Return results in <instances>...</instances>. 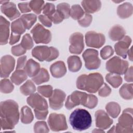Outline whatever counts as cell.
Segmentation results:
<instances>
[{
	"label": "cell",
	"mask_w": 133,
	"mask_h": 133,
	"mask_svg": "<svg viewBox=\"0 0 133 133\" xmlns=\"http://www.w3.org/2000/svg\"><path fill=\"white\" fill-rule=\"evenodd\" d=\"M105 42V36L102 33L89 31L85 34V42L88 47L99 48L104 45Z\"/></svg>",
	"instance_id": "cell-11"
},
{
	"label": "cell",
	"mask_w": 133,
	"mask_h": 133,
	"mask_svg": "<svg viewBox=\"0 0 133 133\" xmlns=\"http://www.w3.org/2000/svg\"><path fill=\"white\" fill-rule=\"evenodd\" d=\"M105 79L108 83L115 88L118 87L123 81L122 78L119 75L112 73H108L106 75Z\"/></svg>",
	"instance_id": "cell-32"
},
{
	"label": "cell",
	"mask_w": 133,
	"mask_h": 133,
	"mask_svg": "<svg viewBox=\"0 0 133 133\" xmlns=\"http://www.w3.org/2000/svg\"><path fill=\"white\" fill-rule=\"evenodd\" d=\"M37 91L41 95L46 98H49L53 92L52 87L50 85L39 86L37 87Z\"/></svg>",
	"instance_id": "cell-40"
},
{
	"label": "cell",
	"mask_w": 133,
	"mask_h": 133,
	"mask_svg": "<svg viewBox=\"0 0 133 133\" xmlns=\"http://www.w3.org/2000/svg\"><path fill=\"white\" fill-rule=\"evenodd\" d=\"M56 11H58L64 18L68 19L70 16V7L69 4L61 3L57 6Z\"/></svg>",
	"instance_id": "cell-35"
},
{
	"label": "cell",
	"mask_w": 133,
	"mask_h": 133,
	"mask_svg": "<svg viewBox=\"0 0 133 133\" xmlns=\"http://www.w3.org/2000/svg\"><path fill=\"white\" fill-rule=\"evenodd\" d=\"M50 18L51 19L52 22H53L55 24L60 23L64 20L63 17L56 10L55 14L51 17H50Z\"/></svg>",
	"instance_id": "cell-50"
},
{
	"label": "cell",
	"mask_w": 133,
	"mask_h": 133,
	"mask_svg": "<svg viewBox=\"0 0 133 133\" xmlns=\"http://www.w3.org/2000/svg\"><path fill=\"white\" fill-rule=\"evenodd\" d=\"M82 5L86 14H93L99 11L101 7L100 1H83Z\"/></svg>",
	"instance_id": "cell-22"
},
{
	"label": "cell",
	"mask_w": 133,
	"mask_h": 133,
	"mask_svg": "<svg viewBox=\"0 0 133 133\" xmlns=\"http://www.w3.org/2000/svg\"><path fill=\"white\" fill-rule=\"evenodd\" d=\"M27 74L24 70H16L11 75L10 80L16 85H19L27 79Z\"/></svg>",
	"instance_id": "cell-26"
},
{
	"label": "cell",
	"mask_w": 133,
	"mask_h": 133,
	"mask_svg": "<svg viewBox=\"0 0 133 133\" xmlns=\"http://www.w3.org/2000/svg\"><path fill=\"white\" fill-rule=\"evenodd\" d=\"M120 96L124 99L131 100L133 98L132 84H125L119 89Z\"/></svg>",
	"instance_id": "cell-29"
},
{
	"label": "cell",
	"mask_w": 133,
	"mask_h": 133,
	"mask_svg": "<svg viewBox=\"0 0 133 133\" xmlns=\"http://www.w3.org/2000/svg\"><path fill=\"white\" fill-rule=\"evenodd\" d=\"M92 20V16L88 14H85L84 15L78 20V24L83 27H87L91 24Z\"/></svg>",
	"instance_id": "cell-45"
},
{
	"label": "cell",
	"mask_w": 133,
	"mask_h": 133,
	"mask_svg": "<svg viewBox=\"0 0 133 133\" xmlns=\"http://www.w3.org/2000/svg\"><path fill=\"white\" fill-rule=\"evenodd\" d=\"M25 29L29 30L36 21L37 17L33 14H26L22 15L20 18Z\"/></svg>",
	"instance_id": "cell-31"
},
{
	"label": "cell",
	"mask_w": 133,
	"mask_h": 133,
	"mask_svg": "<svg viewBox=\"0 0 133 133\" xmlns=\"http://www.w3.org/2000/svg\"><path fill=\"white\" fill-rule=\"evenodd\" d=\"M30 8L36 14L41 13L44 6V1L40 0L31 1L29 3Z\"/></svg>",
	"instance_id": "cell-38"
},
{
	"label": "cell",
	"mask_w": 133,
	"mask_h": 133,
	"mask_svg": "<svg viewBox=\"0 0 133 133\" xmlns=\"http://www.w3.org/2000/svg\"><path fill=\"white\" fill-rule=\"evenodd\" d=\"M0 89L1 92L8 94L12 91L14 89V86L8 79L4 78L1 81Z\"/></svg>",
	"instance_id": "cell-37"
},
{
	"label": "cell",
	"mask_w": 133,
	"mask_h": 133,
	"mask_svg": "<svg viewBox=\"0 0 133 133\" xmlns=\"http://www.w3.org/2000/svg\"><path fill=\"white\" fill-rule=\"evenodd\" d=\"M50 71L53 77L55 78L62 77L66 72L65 63L62 61H58L54 63L50 67Z\"/></svg>",
	"instance_id": "cell-20"
},
{
	"label": "cell",
	"mask_w": 133,
	"mask_h": 133,
	"mask_svg": "<svg viewBox=\"0 0 133 133\" xmlns=\"http://www.w3.org/2000/svg\"><path fill=\"white\" fill-rule=\"evenodd\" d=\"M18 7L22 13L30 12L31 9L30 8L29 5L27 3H21L18 4Z\"/></svg>",
	"instance_id": "cell-52"
},
{
	"label": "cell",
	"mask_w": 133,
	"mask_h": 133,
	"mask_svg": "<svg viewBox=\"0 0 133 133\" xmlns=\"http://www.w3.org/2000/svg\"><path fill=\"white\" fill-rule=\"evenodd\" d=\"M95 115L96 125L100 129H108L113 123V120L104 110H99L97 111Z\"/></svg>",
	"instance_id": "cell-15"
},
{
	"label": "cell",
	"mask_w": 133,
	"mask_h": 133,
	"mask_svg": "<svg viewBox=\"0 0 133 133\" xmlns=\"http://www.w3.org/2000/svg\"><path fill=\"white\" fill-rule=\"evenodd\" d=\"M69 51L74 54H80L84 48V36L79 32L73 33L70 37Z\"/></svg>",
	"instance_id": "cell-10"
},
{
	"label": "cell",
	"mask_w": 133,
	"mask_h": 133,
	"mask_svg": "<svg viewBox=\"0 0 133 133\" xmlns=\"http://www.w3.org/2000/svg\"><path fill=\"white\" fill-rule=\"evenodd\" d=\"M20 119L22 123L28 124L31 123L34 119L33 113L28 106H23L21 109Z\"/></svg>",
	"instance_id": "cell-27"
},
{
	"label": "cell",
	"mask_w": 133,
	"mask_h": 133,
	"mask_svg": "<svg viewBox=\"0 0 133 133\" xmlns=\"http://www.w3.org/2000/svg\"><path fill=\"white\" fill-rule=\"evenodd\" d=\"M115 132H133V119L132 108L124 110L118 118V122L115 126Z\"/></svg>",
	"instance_id": "cell-4"
},
{
	"label": "cell",
	"mask_w": 133,
	"mask_h": 133,
	"mask_svg": "<svg viewBox=\"0 0 133 133\" xmlns=\"http://www.w3.org/2000/svg\"><path fill=\"white\" fill-rule=\"evenodd\" d=\"M69 122L74 130L83 131L91 126L92 118L91 115L87 110L78 108L70 114Z\"/></svg>",
	"instance_id": "cell-3"
},
{
	"label": "cell",
	"mask_w": 133,
	"mask_h": 133,
	"mask_svg": "<svg viewBox=\"0 0 133 133\" xmlns=\"http://www.w3.org/2000/svg\"><path fill=\"white\" fill-rule=\"evenodd\" d=\"M19 107L12 100L2 101L0 104L1 127L2 129H14L19 119Z\"/></svg>",
	"instance_id": "cell-1"
},
{
	"label": "cell",
	"mask_w": 133,
	"mask_h": 133,
	"mask_svg": "<svg viewBox=\"0 0 133 133\" xmlns=\"http://www.w3.org/2000/svg\"><path fill=\"white\" fill-rule=\"evenodd\" d=\"M87 96L88 94L84 92L79 91H73L71 95L67 97L65 103V108L68 110H71L79 104H82L84 106Z\"/></svg>",
	"instance_id": "cell-9"
},
{
	"label": "cell",
	"mask_w": 133,
	"mask_h": 133,
	"mask_svg": "<svg viewBox=\"0 0 133 133\" xmlns=\"http://www.w3.org/2000/svg\"><path fill=\"white\" fill-rule=\"evenodd\" d=\"M32 81L37 85L47 82L49 79V75L47 70L44 68H41L38 73L32 77Z\"/></svg>",
	"instance_id": "cell-30"
},
{
	"label": "cell",
	"mask_w": 133,
	"mask_h": 133,
	"mask_svg": "<svg viewBox=\"0 0 133 133\" xmlns=\"http://www.w3.org/2000/svg\"><path fill=\"white\" fill-rule=\"evenodd\" d=\"M26 56H23L19 57L17 60V64L16 66V70L21 69L22 68H24L26 63Z\"/></svg>",
	"instance_id": "cell-51"
},
{
	"label": "cell",
	"mask_w": 133,
	"mask_h": 133,
	"mask_svg": "<svg viewBox=\"0 0 133 133\" xmlns=\"http://www.w3.org/2000/svg\"><path fill=\"white\" fill-rule=\"evenodd\" d=\"M111 92V89L106 83H104L98 90L99 95L102 97H105L109 96Z\"/></svg>",
	"instance_id": "cell-47"
},
{
	"label": "cell",
	"mask_w": 133,
	"mask_h": 133,
	"mask_svg": "<svg viewBox=\"0 0 133 133\" xmlns=\"http://www.w3.org/2000/svg\"><path fill=\"white\" fill-rule=\"evenodd\" d=\"M125 80L128 82H132L133 80L132 78V66L129 68L126 72L125 73L124 76Z\"/></svg>",
	"instance_id": "cell-53"
},
{
	"label": "cell",
	"mask_w": 133,
	"mask_h": 133,
	"mask_svg": "<svg viewBox=\"0 0 133 133\" xmlns=\"http://www.w3.org/2000/svg\"><path fill=\"white\" fill-rule=\"evenodd\" d=\"M15 65V60L10 55L3 56L1 59V77L6 78L13 71Z\"/></svg>",
	"instance_id": "cell-12"
},
{
	"label": "cell",
	"mask_w": 133,
	"mask_h": 133,
	"mask_svg": "<svg viewBox=\"0 0 133 133\" xmlns=\"http://www.w3.org/2000/svg\"><path fill=\"white\" fill-rule=\"evenodd\" d=\"M105 109L109 115L112 118H116L121 112V107L115 102H110L105 106Z\"/></svg>",
	"instance_id": "cell-28"
},
{
	"label": "cell",
	"mask_w": 133,
	"mask_h": 133,
	"mask_svg": "<svg viewBox=\"0 0 133 133\" xmlns=\"http://www.w3.org/2000/svg\"><path fill=\"white\" fill-rule=\"evenodd\" d=\"M103 83V78L101 74L92 73L88 75L82 74L78 76L76 80V87L79 89L95 93Z\"/></svg>",
	"instance_id": "cell-2"
},
{
	"label": "cell",
	"mask_w": 133,
	"mask_h": 133,
	"mask_svg": "<svg viewBox=\"0 0 133 133\" xmlns=\"http://www.w3.org/2000/svg\"><path fill=\"white\" fill-rule=\"evenodd\" d=\"M68 68L71 72H76L78 71L82 67V61L78 56H71L67 60Z\"/></svg>",
	"instance_id": "cell-25"
},
{
	"label": "cell",
	"mask_w": 133,
	"mask_h": 133,
	"mask_svg": "<svg viewBox=\"0 0 133 133\" xmlns=\"http://www.w3.org/2000/svg\"><path fill=\"white\" fill-rule=\"evenodd\" d=\"M98 102V98L96 96L94 95L88 94L87 98L84 106L89 109H94L97 106Z\"/></svg>",
	"instance_id": "cell-41"
},
{
	"label": "cell",
	"mask_w": 133,
	"mask_h": 133,
	"mask_svg": "<svg viewBox=\"0 0 133 133\" xmlns=\"http://www.w3.org/2000/svg\"><path fill=\"white\" fill-rule=\"evenodd\" d=\"M11 29L12 33L20 36L25 31V28L20 18L11 23Z\"/></svg>",
	"instance_id": "cell-34"
},
{
	"label": "cell",
	"mask_w": 133,
	"mask_h": 133,
	"mask_svg": "<svg viewBox=\"0 0 133 133\" xmlns=\"http://www.w3.org/2000/svg\"><path fill=\"white\" fill-rule=\"evenodd\" d=\"M34 131L35 133L48 132L49 128L46 123L44 121L37 122L34 126Z\"/></svg>",
	"instance_id": "cell-42"
},
{
	"label": "cell",
	"mask_w": 133,
	"mask_h": 133,
	"mask_svg": "<svg viewBox=\"0 0 133 133\" xmlns=\"http://www.w3.org/2000/svg\"><path fill=\"white\" fill-rule=\"evenodd\" d=\"M50 47L51 49V55L48 62L51 61L56 59L59 56L58 50L55 47Z\"/></svg>",
	"instance_id": "cell-54"
},
{
	"label": "cell",
	"mask_w": 133,
	"mask_h": 133,
	"mask_svg": "<svg viewBox=\"0 0 133 133\" xmlns=\"http://www.w3.org/2000/svg\"><path fill=\"white\" fill-rule=\"evenodd\" d=\"M131 43V38L128 36H125L114 45V49L116 54L123 58H126Z\"/></svg>",
	"instance_id": "cell-16"
},
{
	"label": "cell",
	"mask_w": 133,
	"mask_h": 133,
	"mask_svg": "<svg viewBox=\"0 0 133 133\" xmlns=\"http://www.w3.org/2000/svg\"><path fill=\"white\" fill-rule=\"evenodd\" d=\"M48 123L52 131H59L68 129L65 117L62 114H50L48 119Z\"/></svg>",
	"instance_id": "cell-8"
},
{
	"label": "cell",
	"mask_w": 133,
	"mask_h": 133,
	"mask_svg": "<svg viewBox=\"0 0 133 133\" xmlns=\"http://www.w3.org/2000/svg\"><path fill=\"white\" fill-rule=\"evenodd\" d=\"M50 55V47L47 46H37L35 47L32 51V56L39 61H48Z\"/></svg>",
	"instance_id": "cell-17"
},
{
	"label": "cell",
	"mask_w": 133,
	"mask_h": 133,
	"mask_svg": "<svg viewBox=\"0 0 133 133\" xmlns=\"http://www.w3.org/2000/svg\"><path fill=\"white\" fill-rule=\"evenodd\" d=\"M56 12L55 5L52 3H47L44 5L43 8V12L44 15L51 17Z\"/></svg>",
	"instance_id": "cell-44"
},
{
	"label": "cell",
	"mask_w": 133,
	"mask_h": 133,
	"mask_svg": "<svg viewBox=\"0 0 133 133\" xmlns=\"http://www.w3.org/2000/svg\"><path fill=\"white\" fill-rule=\"evenodd\" d=\"M20 38V35H18L15 34H13L12 33H11V35H10V37L9 38V43L10 45H14L15 43H16L17 42H18Z\"/></svg>",
	"instance_id": "cell-55"
},
{
	"label": "cell",
	"mask_w": 133,
	"mask_h": 133,
	"mask_svg": "<svg viewBox=\"0 0 133 133\" xmlns=\"http://www.w3.org/2000/svg\"><path fill=\"white\" fill-rule=\"evenodd\" d=\"M1 11L10 20H12L20 15V14L17 8L16 5L8 1L1 6Z\"/></svg>",
	"instance_id": "cell-18"
},
{
	"label": "cell",
	"mask_w": 133,
	"mask_h": 133,
	"mask_svg": "<svg viewBox=\"0 0 133 133\" xmlns=\"http://www.w3.org/2000/svg\"><path fill=\"white\" fill-rule=\"evenodd\" d=\"M106 69L110 73L122 75L128 69V63L117 56H114L107 62Z\"/></svg>",
	"instance_id": "cell-5"
},
{
	"label": "cell",
	"mask_w": 133,
	"mask_h": 133,
	"mask_svg": "<svg viewBox=\"0 0 133 133\" xmlns=\"http://www.w3.org/2000/svg\"><path fill=\"white\" fill-rule=\"evenodd\" d=\"M127 55L128 56L129 59L130 61H132V47H131L129 49H128L127 52Z\"/></svg>",
	"instance_id": "cell-56"
},
{
	"label": "cell",
	"mask_w": 133,
	"mask_h": 133,
	"mask_svg": "<svg viewBox=\"0 0 133 133\" xmlns=\"http://www.w3.org/2000/svg\"><path fill=\"white\" fill-rule=\"evenodd\" d=\"M126 31L122 26L115 25L109 31V36L110 38L113 41H120L125 35Z\"/></svg>",
	"instance_id": "cell-23"
},
{
	"label": "cell",
	"mask_w": 133,
	"mask_h": 133,
	"mask_svg": "<svg viewBox=\"0 0 133 133\" xmlns=\"http://www.w3.org/2000/svg\"><path fill=\"white\" fill-rule=\"evenodd\" d=\"M28 104L34 110L45 111L48 110V104L46 100L37 93L33 94L27 98Z\"/></svg>",
	"instance_id": "cell-13"
},
{
	"label": "cell",
	"mask_w": 133,
	"mask_h": 133,
	"mask_svg": "<svg viewBox=\"0 0 133 133\" xmlns=\"http://www.w3.org/2000/svg\"><path fill=\"white\" fill-rule=\"evenodd\" d=\"M40 70L41 68L39 64L32 59H29L26 62L24 67V70L30 77H33L36 75Z\"/></svg>",
	"instance_id": "cell-21"
},
{
	"label": "cell",
	"mask_w": 133,
	"mask_h": 133,
	"mask_svg": "<svg viewBox=\"0 0 133 133\" xmlns=\"http://www.w3.org/2000/svg\"><path fill=\"white\" fill-rule=\"evenodd\" d=\"M115 132V126H113L111 129L110 130L108 131V132Z\"/></svg>",
	"instance_id": "cell-58"
},
{
	"label": "cell",
	"mask_w": 133,
	"mask_h": 133,
	"mask_svg": "<svg viewBox=\"0 0 133 133\" xmlns=\"http://www.w3.org/2000/svg\"><path fill=\"white\" fill-rule=\"evenodd\" d=\"M20 44L26 50L31 49L33 47L34 45L31 35L28 33L24 35L22 38Z\"/></svg>",
	"instance_id": "cell-39"
},
{
	"label": "cell",
	"mask_w": 133,
	"mask_h": 133,
	"mask_svg": "<svg viewBox=\"0 0 133 133\" xmlns=\"http://www.w3.org/2000/svg\"><path fill=\"white\" fill-rule=\"evenodd\" d=\"M86 68L88 70H95L99 68L101 60L98 57V51L94 49H86L82 55Z\"/></svg>",
	"instance_id": "cell-7"
},
{
	"label": "cell",
	"mask_w": 133,
	"mask_h": 133,
	"mask_svg": "<svg viewBox=\"0 0 133 133\" xmlns=\"http://www.w3.org/2000/svg\"><path fill=\"white\" fill-rule=\"evenodd\" d=\"M20 91L25 96L31 95L36 91V87L32 81L28 80L20 87Z\"/></svg>",
	"instance_id": "cell-33"
},
{
	"label": "cell",
	"mask_w": 133,
	"mask_h": 133,
	"mask_svg": "<svg viewBox=\"0 0 133 133\" xmlns=\"http://www.w3.org/2000/svg\"><path fill=\"white\" fill-rule=\"evenodd\" d=\"M10 23L2 16L0 17V44L5 45L8 43L9 35Z\"/></svg>",
	"instance_id": "cell-19"
},
{
	"label": "cell",
	"mask_w": 133,
	"mask_h": 133,
	"mask_svg": "<svg viewBox=\"0 0 133 133\" xmlns=\"http://www.w3.org/2000/svg\"><path fill=\"white\" fill-rule=\"evenodd\" d=\"M114 54V50L111 46H104L100 51V56L101 58L106 60L111 57Z\"/></svg>",
	"instance_id": "cell-43"
},
{
	"label": "cell",
	"mask_w": 133,
	"mask_h": 133,
	"mask_svg": "<svg viewBox=\"0 0 133 133\" xmlns=\"http://www.w3.org/2000/svg\"><path fill=\"white\" fill-rule=\"evenodd\" d=\"M31 33L32 34L34 42L36 44H48L51 41V32L39 23L36 24L33 28Z\"/></svg>",
	"instance_id": "cell-6"
},
{
	"label": "cell",
	"mask_w": 133,
	"mask_h": 133,
	"mask_svg": "<svg viewBox=\"0 0 133 133\" xmlns=\"http://www.w3.org/2000/svg\"><path fill=\"white\" fill-rule=\"evenodd\" d=\"M104 130L102 129H95L92 132H104Z\"/></svg>",
	"instance_id": "cell-57"
},
{
	"label": "cell",
	"mask_w": 133,
	"mask_h": 133,
	"mask_svg": "<svg viewBox=\"0 0 133 133\" xmlns=\"http://www.w3.org/2000/svg\"><path fill=\"white\" fill-rule=\"evenodd\" d=\"M34 111L36 118L39 120L45 119L48 113V110L45 111H39L37 110H34Z\"/></svg>",
	"instance_id": "cell-49"
},
{
	"label": "cell",
	"mask_w": 133,
	"mask_h": 133,
	"mask_svg": "<svg viewBox=\"0 0 133 133\" xmlns=\"http://www.w3.org/2000/svg\"><path fill=\"white\" fill-rule=\"evenodd\" d=\"M26 50L20 44L12 46L11 49V53L16 56H20L24 54L26 52Z\"/></svg>",
	"instance_id": "cell-46"
},
{
	"label": "cell",
	"mask_w": 133,
	"mask_h": 133,
	"mask_svg": "<svg viewBox=\"0 0 133 133\" xmlns=\"http://www.w3.org/2000/svg\"><path fill=\"white\" fill-rule=\"evenodd\" d=\"M65 96L63 91L59 89H55L49 99L50 107L55 110L60 109L63 106Z\"/></svg>",
	"instance_id": "cell-14"
},
{
	"label": "cell",
	"mask_w": 133,
	"mask_h": 133,
	"mask_svg": "<svg viewBox=\"0 0 133 133\" xmlns=\"http://www.w3.org/2000/svg\"><path fill=\"white\" fill-rule=\"evenodd\" d=\"M133 12V7L131 3H124L118 6L117 9V14L122 19H125L130 17Z\"/></svg>",
	"instance_id": "cell-24"
},
{
	"label": "cell",
	"mask_w": 133,
	"mask_h": 133,
	"mask_svg": "<svg viewBox=\"0 0 133 133\" xmlns=\"http://www.w3.org/2000/svg\"><path fill=\"white\" fill-rule=\"evenodd\" d=\"M38 20L45 26L50 27L52 25V21L50 17L44 15H41L38 16Z\"/></svg>",
	"instance_id": "cell-48"
},
{
	"label": "cell",
	"mask_w": 133,
	"mask_h": 133,
	"mask_svg": "<svg viewBox=\"0 0 133 133\" xmlns=\"http://www.w3.org/2000/svg\"><path fill=\"white\" fill-rule=\"evenodd\" d=\"M85 14L84 11L79 5H74L70 9V16L74 20H79Z\"/></svg>",
	"instance_id": "cell-36"
}]
</instances>
